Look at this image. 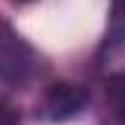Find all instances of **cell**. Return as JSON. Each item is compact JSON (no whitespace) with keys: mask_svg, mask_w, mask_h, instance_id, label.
Returning a JSON list of instances; mask_svg holds the SVG:
<instances>
[{"mask_svg":"<svg viewBox=\"0 0 125 125\" xmlns=\"http://www.w3.org/2000/svg\"><path fill=\"white\" fill-rule=\"evenodd\" d=\"M86 104H89V92L81 83H54L42 95L36 113L48 122H66V119H74Z\"/></svg>","mask_w":125,"mask_h":125,"instance_id":"obj_2","label":"cell"},{"mask_svg":"<svg viewBox=\"0 0 125 125\" xmlns=\"http://www.w3.org/2000/svg\"><path fill=\"white\" fill-rule=\"evenodd\" d=\"M0 125H18V113L9 104H0Z\"/></svg>","mask_w":125,"mask_h":125,"instance_id":"obj_5","label":"cell"},{"mask_svg":"<svg viewBox=\"0 0 125 125\" xmlns=\"http://www.w3.org/2000/svg\"><path fill=\"white\" fill-rule=\"evenodd\" d=\"M119 45H125V0H110V18H107V33L101 39V57L113 54Z\"/></svg>","mask_w":125,"mask_h":125,"instance_id":"obj_3","label":"cell"},{"mask_svg":"<svg viewBox=\"0 0 125 125\" xmlns=\"http://www.w3.org/2000/svg\"><path fill=\"white\" fill-rule=\"evenodd\" d=\"M107 98H110V104H113L116 116L125 122V72L113 74L110 81H107Z\"/></svg>","mask_w":125,"mask_h":125,"instance_id":"obj_4","label":"cell"},{"mask_svg":"<svg viewBox=\"0 0 125 125\" xmlns=\"http://www.w3.org/2000/svg\"><path fill=\"white\" fill-rule=\"evenodd\" d=\"M36 72L33 48L0 18V77L9 83H24Z\"/></svg>","mask_w":125,"mask_h":125,"instance_id":"obj_1","label":"cell"},{"mask_svg":"<svg viewBox=\"0 0 125 125\" xmlns=\"http://www.w3.org/2000/svg\"><path fill=\"white\" fill-rule=\"evenodd\" d=\"M18 3H27V0H18Z\"/></svg>","mask_w":125,"mask_h":125,"instance_id":"obj_6","label":"cell"}]
</instances>
